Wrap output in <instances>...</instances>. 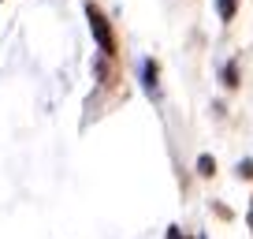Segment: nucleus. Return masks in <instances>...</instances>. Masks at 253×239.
I'll return each mask as SVG.
<instances>
[{
  "mask_svg": "<svg viewBox=\"0 0 253 239\" xmlns=\"http://www.w3.org/2000/svg\"><path fill=\"white\" fill-rule=\"evenodd\" d=\"M142 75H145V90L157 94V64H153V60H145V64H142Z\"/></svg>",
  "mask_w": 253,
  "mask_h": 239,
  "instance_id": "2",
  "label": "nucleus"
},
{
  "mask_svg": "<svg viewBox=\"0 0 253 239\" xmlns=\"http://www.w3.org/2000/svg\"><path fill=\"white\" fill-rule=\"evenodd\" d=\"M86 19H89V30H93L101 53L104 56H116V38H112V26H108V19H104V11L97 8V4H86Z\"/></svg>",
  "mask_w": 253,
  "mask_h": 239,
  "instance_id": "1",
  "label": "nucleus"
},
{
  "mask_svg": "<svg viewBox=\"0 0 253 239\" xmlns=\"http://www.w3.org/2000/svg\"><path fill=\"white\" fill-rule=\"evenodd\" d=\"M216 8H220V19H223V23H231V19H235V11H238V0H216Z\"/></svg>",
  "mask_w": 253,
  "mask_h": 239,
  "instance_id": "3",
  "label": "nucleus"
},
{
  "mask_svg": "<svg viewBox=\"0 0 253 239\" xmlns=\"http://www.w3.org/2000/svg\"><path fill=\"white\" fill-rule=\"evenodd\" d=\"M223 82H227L231 90L238 86V67H235V64H227V67H223Z\"/></svg>",
  "mask_w": 253,
  "mask_h": 239,
  "instance_id": "5",
  "label": "nucleus"
},
{
  "mask_svg": "<svg viewBox=\"0 0 253 239\" xmlns=\"http://www.w3.org/2000/svg\"><path fill=\"white\" fill-rule=\"evenodd\" d=\"M212 172H216V161L209 157V153H201L198 157V176H212Z\"/></svg>",
  "mask_w": 253,
  "mask_h": 239,
  "instance_id": "4",
  "label": "nucleus"
},
{
  "mask_svg": "<svg viewBox=\"0 0 253 239\" xmlns=\"http://www.w3.org/2000/svg\"><path fill=\"white\" fill-rule=\"evenodd\" d=\"M168 239H186V236H182L179 228H168Z\"/></svg>",
  "mask_w": 253,
  "mask_h": 239,
  "instance_id": "7",
  "label": "nucleus"
},
{
  "mask_svg": "<svg viewBox=\"0 0 253 239\" xmlns=\"http://www.w3.org/2000/svg\"><path fill=\"white\" fill-rule=\"evenodd\" d=\"M238 176H242V179H253V161H238Z\"/></svg>",
  "mask_w": 253,
  "mask_h": 239,
  "instance_id": "6",
  "label": "nucleus"
}]
</instances>
